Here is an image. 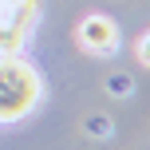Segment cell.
I'll use <instances>...</instances> for the list:
<instances>
[{
    "instance_id": "cell-1",
    "label": "cell",
    "mask_w": 150,
    "mask_h": 150,
    "mask_svg": "<svg viewBox=\"0 0 150 150\" xmlns=\"http://www.w3.org/2000/svg\"><path fill=\"white\" fill-rule=\"evenodd\" d=\"M44 99V79L24 55H0V122H20Z\"/></svg>"
},
{
    "instance_id": "cell-2",
    "label": "cell",
    "mask_w": 150,
    "mask_h": 150,
    "mask_svg": "<svg viewBox=\"0 0 150 150\" xmlns=\"http://www.w3.org/2000/svg\"><path fill=\"white\" fill-rule=\"evenodd\" d=\"M36 28V4H0V55H20Z\"/></svg>"
},
{
    "instance_id": "cell-3",
    "label": "cell",
    "mask_w": 150,
    "mask_h": 150,
    "mask_svg": "<svg viewBox=\"0 0 150 150\" xmlns=\"http://www.w3.org/2000/svg\"><path fill=\"white\" fill-rule=\"evenodd\" d=\"M75 40H79V47L87 55H115L119 52V24L111 16H103V12H91V16L79 20Z\"/></svg>"
},
{
    "instance_id": "cell-4",
    "label": "cell",
    "mask_w": 150,
    "mask_h": 150,
    "mask_svg": "<svg viewBox=\"0 0 150 150\" xmlns=\"http://www.w3.org/2000/svg\"><path fill=\"white\" fill-rule=\"evenodd\" d=\"M111 130H115V122L107 115H87L83 119V134H91V138H107Z\"/></svg>"
},
{
    "instance_id": "cell-5",
    "label": "cell",
    "mask_w": 150,
    "mask_h": 150,
    "mask_svg": "<svg viewBox=\"0 0 150 150\" xmlns=\"http://www.w3.org/2000/svg\"><path fill=\"white\" fill-rule=\"evenodd\" d=\"M130 91H134V79H130V75H107V95L127 99Z\"/></svg>"
},
{
    "instance_id": "cell-6",
    "label": "cell",
    "mask_w": 150,
    "mask_h": 150,
    "mask_svg": "<svg viewBox=\"0 0 150 150\" xmlns=\"http://www.w3.org/2000/svg\"><path fill=\"white\" fill-rule=\"evenodd\" d=\"M134 55H138V63H142V67H150V32L134 44Z\"/></svg>"
},
{
    "instance_id": "cell-7",
    "label": "cell",
    "mask_w": 150,
    "mask_h": 150,
    "mask_svg": "<svg viewBox=\"0 0 150 150\" xmlns=\"http://www.w3.org/2000/svg\"><path fill=\"white\" fill-rule=\"evenodd\" d=\"M8 4H36V0H8Z\"/></svg>"
},
{
    "instance_id": "cell-8",
    "label": "cell",
    "mask_w": 150,
    "mask_h": 150,
    "mask_svg": "<svg viewBox=\"0 0 150 150\" xmlns=\"http://www.w3.org/2000/svg\"><path fill=\"white\" fill-rule=\"evenodd\" d=\"M0 4H4V0H0Z\"/></svg>"
}]
</instances>
